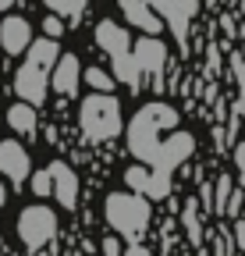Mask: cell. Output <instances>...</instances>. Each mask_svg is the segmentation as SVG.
I'll return each instance as SVG.
<instances>
[{
    "mask_svg": "<svg viewBox=\"0 0 245 256\" xmlns=\"http://www.w3.org/2000/svg\"><path fill=\"white\" fill-rule=\"evenodd\" d=\"M181 121L178 107L164 104V100H153L146 107L135 110V118L125 124V139H128V150L139 164H153L157 160V150H160V136L164 132H174Z\"/></svg>",
    "mask_w": 245,
    "mask_h": 256,
    "instance_id": "6da1fadb",
    "label": "cell"
},
{
    "mask_svg": "<svg viewBox=\"0 0 245 256\" xmlns=\"http://www.w3.org/2000/svg\"><path fill=\"white\" fill-rule=\"evenodd\" d=\"M60 57V43L57 40H32V46L25 50V60L14 75V92L21 96L25 104H46V92H50V72Z\"/></svg>",
    "mask_w": 245,
    "mask_h": 256,
    "instance_id": "7a4b0ae2",
    "label": "cell"
},
{
    "mask_svg": "<svg viewBox=\"0 0 245 256\" xmlns=\"http://www.w3.org/2000/svg\"><path fill=\"white\" fill-rule=\"evenodd\" d=\"M103 217H107L114 235H121L125 242H139L142 232L153 224V200H146L142 192H132V188L107 192Z\"/></svg>",
    "mask_w": 245,
    "mask_h": 256,
    "instance_id": "3957f363",
    "label": "cell"
},
{
    "mask_svg": "<svg viewBox=\"0 0 245 256\" xmlns=\"http://www.w3.org/2000/svg\"><path fill=\"white\" fill-rule=\"evenodd\" d=\"M78 128L89 142H110L125 132V114L114 92H89L78 104Z\"/></svg>",
    "mask_w": 245,
    "mask_h": 256,
    "instance_id": "277c9868",
    "label": "cell"
},
{
    "mask_svg": "<svg viewBox=\"0 0 245 256\" xmlns=\"http://www.w3.org/2000/svg\"><path fill=\"white\" fill-rule=\"evenodd\" d=\"M93 36H96V46H100V50L110 57V64H114L110 75H114L117 82H125V86L139 89V86H142V75H139L135 57H132V32H128L125 25H117V22L103 18V22H96Z\"/></svg>",
    "mask_w": 245,
    "mask_h": 256,
    "instance_id": "5b68a950",
    "label": "cell"
},
{
    "mask_svg": "<svg viewBox=\"0 0 245 256\" xmlns=\"http://www.w3.org/2000/svg\"><path fill=\"white\" fill-rule=\"evenodd\" d=\"M57 235V214L46 203H32L18 214V238L25 249H43L50 238Z\"/></svg>",
    "mask_w": 245,
    "mask_h": 256,
    "instance_id": "8992f818",
    "label": "cell"
},
{
    "mask_svg": "<svg viewBox=\"0 0 245 256\" xmlns=\"http://www.w3.org/2000/svg\"><path fill=\"white\" fill-rule=\"evenodd\" d=\"M132 57H135V68H139V75H142V78H149L153 86H160V82H164L167 46H164V40H160V36H139V40H135Z\"/></svg>",
    "mask_w": 245,
    "mask_h": 256,
    "instance_id": "52a82bcc",
    "label": "cell"
},
{
    "mask_svg": "<svg viewBox=\"0 0 245 256\" xmlns=\"http://www.w3.org/2000/svg\"><path fill=\"white\" fill-rule=\"evenodd\" d=\"M192 150H196V139L189 136V132H171V139H164L160 142V150H157V160L153 164H146V168H153V171H164V174H174V168H181L185 160L192 156Z\"/></svg>",
    "mask_w": 245,
    "mask_h": 256,
    "instance_id": "ba28073f",
    "label": "cell"
},
{
    "mask_svg": "<svg viewBox=\"0 0 245 256\" xmlns=\"http://www.w3.org/2000/svg\"><path fill=\"white\" fill-rule=\"evenodd\" d=\"M146 4L160 14V22H167L174 28L178 43H185V28H189V22L199 11V0H146Z\"/></svg>",
    "mask_w": 245,
    "mask_h": 256,
    "instance_id": "9c48e42d",
    "label": "cell"
},
{
    "mask_svg": "<svg viewBox=\"0 0 245 256\" xmlns=\"http://www.w3.org/2000/svg\"><path fill=\"white\" fill-rule=\"evenodd\" d=\"M0 174H4L11 185H21L32 174V156L18 139H4L0 142Z\"/></svg>",
    "mask_w": 245,
    "mask_h": 256,
    "instance_id": "30bf717a",
    "label": "cell"
},
{
    "mask_svg": "<svg viewBox=\"0 0 245 256\" xmlns=\"http://www.w3.org/2000/svg\"><path fill=\"white\" fill-rule=\"evenodd\" d=\"M125 182H128L132 192H142L146 200H164L167 192H171V174L153 171V168H146V164H132V168L125 171Z\"/></svg>",
    "mask_w": 245,
    "mask_h": 256,
    "instance_id": "8fae6325",
    "label": "cell"
},
{
    "mask_svg": "<svg viewBox=\"0 0 245 256\" xmlns=\"http://www.w3.org/2000/svg\"><path fill=\"white\" fill-rule=\"evenodd\" d=\"M32 40H36V28L28 25V18H21V14H7L4 22H0V46H4L11 57L25 54L28 46H32Z\"/></svg>",
    "mask_w": 245,
    "mask_h": 256,
    "instance_id": "7c38bea8",
    "label": "cell"
},
{
    "mask_svg": "<svg viewBox=\"0 0 245 256\" xmlns=\"http://www.w3.org/2000/svg\"><path fill=\"white\" fill-rule=\"evenodd\" d=\"M50 178H53V200L64 206V210H75L78 206V174L71 171V164L64 160H50Z\"/></svg>",
    "mask_w": 245,
    "mask_h": 256,
    "instance_id": "4fadbf2b",
    "label": "cell"
},
{
    "mask_svg": "<svg viewBox=\"0 0 245 256\" xmlns=\"http://www.w3.org/2000/svg\"><path fill=\"white\" fill-rule=\"evenodd\" d=\"M78 82H82V64L75 54H60L53 72H50V89L57 96H78Z\"/></svg>",
    "mask_w": 245,
    "mask_h": 256,
    "instance_id": "5bb4252c",
    "label": "cell"
},
{
    "mask_svg": "<svg viewBox=\"0 0 245 256\" xmlns=\"http://www.w3.org/2000/svg\"><path fill=\"white\" fill-rule=\"evenodd\" d=\"M117 8H121V14H125V22L135 25V28H142L146 36H160V32H164L160 14L153 11L146 0H117Z\"/></svg>",
    "mask_w": 245,
    "mask_h": 256,
    "instance_id": "9a60e30c",
    "label": "cell"
},
{
    "mask_svg": "<svg viewBox=\"0 0 245 256\" xmlns=\"http://www.w3.org/2000/svg\"><path fill=\"white\" fill-rule=\"evenodd\" d=\"M7 124L14 128L18 136H32L36 132V124H39V114H36V107L32 104H11L7 107Z\"/></svg>",
    "mask_w": 245,
    "mask_h": 256,
    "instance_id": "2e32d148",
    "label": "cell"
},
{
    "mask_svg": "<svg viewBox=\"0 0 245 256\" xmlns=\"http://www.w3.org/2000/svg\"><path fill=\"white\" fill-rule=\"evenodd\" d=\"M82 82L93 89V92H114V86H117V78L110 75V72H103L100 64H93V68H85L82 72Z\"/></svg>",
    "mask_w": 245,
    "mask_h": 256,
    "instance_id": "e0dca14e",
    "label": "cell"
},
{
    "mask_svg": "<svg viewBox=\"0 0 245 256\" xmlns=\"http://www.w3.org/2000/svg\"><path fill=\"white\" fill-rule=\"evenodd\" d=\"M181 224H185L192 246H203V220H199V203L196 200L185 203V210H181Z\"/></svg>",
    "mask_w": 245,
    "mask_h": 256,
    "instance_id": "ac0fdd59",
    "label": "cell"
},
{
    "mask_svg": "<svg viewBox=\"0 0 245 256\" xmlns=\"http://www.w3.org/2000/svg\"><path fill=\"white\" fill-rule=\"evenodd\" d=\"M231 192H235V178H231V174H221V178H217V185H213V196H217L213 210H217L221 217H224V210H228V200H231Z\"/></svg>",
    "mask_w": 245,
    "mask_h": 256,
    "instance_id": "d6986e66",
    "label": "cell"
},
{
    "mask_svg": "<svg viewBox=\"0 0 245 256\" xmlns=\"http://www.w3.org/2000/svg\"><path fill=\"white\" fill-rule=\"evenodd\" d=\"M50 14H60V18H82L85 11V0H46Z\"/></svg>",
    "mask_w": 245,
    "mask_h": 256,
    "instance_id": "ffe728a7",
    "label": "cell"
},
{
    "mask_svg": "<svg viewBox=\"0 0 245 256\" xmlns=\"http://www.w3.org/2000/svg\"><path fill=\"white\" fill-rule=\"evenodd\" d=\"M28 185H32L36 200H50V196H53V178H50V168L32 171V174H28Z\"/></svg>",
    "mask_w": 245,
    "mask_h": 256,
    "instance_id": "44dd1931",
    "label": "cell"
},
{
    "mask_svg": "<svg viewBox=\"0 0 245 256\" xmlns=\"http://www.w3.org/2000/svg\"><path fill=\"white\" fill-rule=\"evenodd\" d=\"M213 249H217V256H235V238H231V228H221L217 235H213Z\"/></svg>",
    "mask_w": 245,
    "mask_h": 256,
    "instance_id": "7402d4cb",
    "label": "cell"
},
{
    "mask_svg": "<svg viewBox=\"0 0 245 256\" xmlns=\"http://www.w3.org/2000/svg\"><path fill=\"white\" fill-rule=\"evenodd\" d=\"M43 36L46 40H60V36H64V18H60V14H46L43 18Z\"/></svg>",
    "mask_w": 245,
    "mask_h": 256,
    "instance_id": "603a6c76",
    "label": "cell"
},
{
    "mask_svg": "<svg viewBox=\"0 0 245 256\" xmlns=\"http://www.w3.org/2000/svg\"><path fill=\"white\" fill-rule=\"evenodd\" d=\"M125 252V238L121 235H107L103 238V256H121Z\"/></svg>",
    "mask_w": 245,
    "mask_h": 256,
    "instance_id": "cb8c5ba5",
    "label": "cell"
},
{
    "mask_svg": "<svg viewBox=\"0 0 245 256\" xmlns=\"http://www.w3.org/2000/svg\"><path fill=\"white\" fill-rule=\"evenodd\" d=\"M242 203H245V192H242V188H235V192H231V200H228L224 217H238V214H242Z\"/></svg>",
    "mask_w": 245,
    "mask_h": 256,
    "instance_id": "d4e9b609",
    "label": "cell"
},
{
    "mask_svg": "<svg viewBox=\"0 0 245 256\" xmlns=\"http://www.w3.org/2000/svg\"><path fill=\"white\" fill-rule=\"evenodd\" d=\"M231 160H235V171H238V182L245 185V142H238V146H235V156H231Z\"/></svg>",
    "mask_w": 245,
    "mask_h": 256,
    "instance_id": "484cf974",
    "label": "cell"
},
{
    "mask_svg": "<svg viewBox=\"0 0 245 256\" xmlns=\"http://www.w3.org/2000/svg\"><path fill=\"white\" fill-rule=\"evenodd\" d=\"M231 235H235V249H245V220H242V217H235Z\"/></svg>",
    "mask_w": 245,
    "mask_h": 256,
    "instance_id": "4316f807",
    "label": "cell"
},
{
    "mask_svg": "<svg viewBox=\"0 0 245 256\" xmlns=\"http://www.w3.org/2000/svg\"><path fill=\"white\" fill-rule=\"evenodd\" d=\"M121 256H153V252L142 242H125V252H121Z\"/></svg>",
    "mask_w": 245,
    "mask_h": 256,
    "instance_id": "83f0119b",
    "label": "cell"
},
{
    "mask_svg": "<svg viewBox=\"0 0 245 256\" xmlns=\"http://www.w3.org/2000/svg\"><path fill=\"white\" fill-rule=\"evenodd\" d=\"M7 203V188H4V182H0V206Z\"/></svg>",
    "mask_w": 245,
    "mask_h": 256,
    "instance_id": "f1b7e54d",
    "label": "cell"
},
{
    "mask_svg": "<svg viewBox=\"0 0 245 256\" xmlns=\"http://www.w3.org/2000/svg\"><path fill=\"white\" fill-rule=\"evenodd\" d=\"M11 4H14V0H0V11H7Z\"/></svg>",
    "mask_w": 245,
    "mask_h": 256,
    "instance_id": "f546056e",
    "label": "cell"
}]
</instances>
